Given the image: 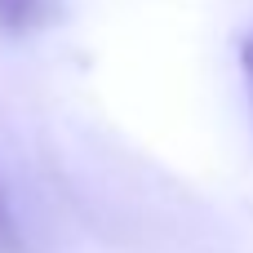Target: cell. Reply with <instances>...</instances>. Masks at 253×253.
Masks as SVG:
<instances>
[{
  "mask_svg": "<svg viewBox=\"0 0 253 253\" xmlns=\"http://www.w3.org/2000/svg\"><path fill=\"white\" fill-rule=\"evenodd\" d=\"M240 67H245V76H249V89H253V31L240 40Z\"/></svg>",
  "mask_w": 253,
  "mask_h": 253,
  "instance_id": "1",
  "label": "cell"
},
{
  "mask_svg": "<svg viewBox=\"0 0 253 253\" xmlns=\"http://www.w3.org/2000/svg\"><path fill=\"white\" fill-rule=\"evenodd\" d=\"M13 245V222H9V209H4V196H0V249Z\"/></svg>",
  "mask_w": 253,
  "mask_h": 253,
  "instance_id": "2",
  "label": "cell"
}]
</instances>
